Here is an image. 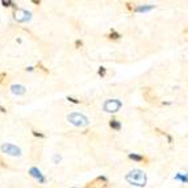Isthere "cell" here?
Here are the masks:
<instances>
[{"label": "cell", "instance_id": "cell-18", "mask_svg": "<svg viewBox=\"0 0 188 188\" xmlns=\"http://www.w3.org/2000/svg\"><path fill=\"white\" fill-rule=\"evenodd\" d=\"M82 46H83V42L80 41V40L75 41V47H76V49H79V47H82Z\"/></svg>", "mask_w": 188, "mask_h": 188}, {"label": "cell", "instance_id": "cell-24", "mask_svg": "<svg viewBox=\"0 0 188 188\" xmlns=\"http://www.w3.org/2000/svg\"><path fill=\"white\" fill-rule=\"evenodd\" d=\"M0 111H1L3 113H5V112H7V111H5V108H4V107H0Z\"/></svg>", "mask_w": 188, "mask_h": 188}, {"label": "cell", "instance_id": "cell-23", "mask_svg": "<svg viewBox=\"0 0 188 188\" xmlns=\"http://www.w3.org/2000/svg\"><path fill=\"white\" fill-rule=\"evenodd\" d=\"M0 166H1V167H7V164L4 163V161L1 159V157H0Z\"/></svg>", "mask_w": 188, "mask_h": 188}, {"label": "cell", "instance_id": "cell-17", "mask_svg": "<svg viewBox=\"0 0 188 188\" xmlns=\"http://www.w3.org/2000/svg\"><path fill=\"white\" fill-rule=\"evenodd\" d=\"M67 100H69V102H71V103H74V104H79L80 103V100H76V99H74V97H67Z\"/></svg>", "mask_w": 188, "mask_h": 188}, {"label": "cell", "instance_id": "cell-22", "mask_svg": "<svg viewBox=\"0 0 188 188\" xmlns=\"http://www.w3.org/2000/svg\"><path fill=\"white\" fill-rule=\"evenodd\" d=\"M1 4L4 5V7H9V4H13V3H12V1H4V0H3Z\"/></svg>", "mask_w": 188, "mask_h": 188}, {"label": "cell", "instance_id": "cell-14", "mask_svg": "<svg viewBox=\"0 0 188 188\" xmlns=\"http://www.w3.org/2000/svg\"><path fill=\"white\" fill-rule=\"evenodd\" d=\"M157 132H159V133H161V134H163V136L166 137V138H167V141H168V144H171V142H172V137H171L170 134H167L166 132H162V130H159V129H157Z\"/></svg>", "mask_w": 188, "mask_h": 188}, {"label": "cell", "instance_id": "cell-1", "mask_svg": "<svg viewBox=\"0 0 188 188\" xmlns=\"http://www.w3.org/2000/svg\"><path fill=\"white\" fill-rule=\"evenodd\" d=\"M126 182L130 184H133V186H137V187H144L145 184H146V175H145L144 172H142L141 170H133L130 171L129 174H126L125 176Z\"/></svg>", "mask_w": 188, "mask_h": 188}, {"label": "cell", "instance_id": "cell-8", "mask_svg": "<svg viewBox=\"0 0 188 188\" xmlns=\"http://www.w3.org/2000/svg\"><path fill=\"white\" fill-rule=\"evenodd\" d=\"M129 158L133 159L136 162H147V158L144 155H139V154H136V153H130L129 154Z\"/></svg>", "mask_w": 188, "mask_h": 188}, {"label": "cell", "instance_id": "cell-5", "mask_svg": "<svg viewBox=\"0 0 188 188\" xmlns=\"http://www.w3.org/2000/svg\"><path fill=\"white\" fill-rule=\"evenodd\" d=\"M1 150L4 151V153L9 154V155H13V157H17L21 154V150L19 149L17 146H15V145L12 144H3L1 145Z\"/></svg>", "mask_w": 188, "mask_h": 188}, {"label": "cell", "instance_id": "cell-15", "mask_svg": "<svg viewBox=\"0 0 188 188\" xmlns=\"http://www.w3.org/2000/svg\"><path fill=\"white\" fill-rule=\"evenodd\" d=\"M37 67H38V69H40V70H42V71H44L45 74H49V70H47L46 67H45V66H44V64H42L41 62H38V63H37Z\"/></svg>", "mask_w": 188, "mask_h": 188}, {"label": "cell", "instance_id": "cell-3", "mask_svg": "<svg viewBox=\"0 0 188 188\" xmlns=\"http://www.w3.org/2000/svg\"><path fill=\"white\" fill-rule=\"evenodd\" d=\"M121 102H119V100L116 99H112V100H107L104 103V111L105 112H109V113H114V112H117L120 108H121Z\"/></svg>", "mask_w": 188, "mask_h": 188}, {"label": "cell", "instance_id": "cell-6", "mask_svg": "<svg viewBox=\"0 0 188 188\" xmlns=\"http://www.w3.org/2000/svg\"><path fill=\"white\" fill-rule=\"evenodd\" d=\"M142 95H144V97L146 99V102L151 103V104H154V103H157V96L154 95L153 89L151 88H144V91H142Z\"/></svg>", "mask_w": 188, "mask_h": 188}, {"label": "cell", "instance_id": "cell-25", "mask_svg": "<svg viewBox=\"0 0 188 188\" xmlns=\"http://www.w3.org/2000/svg\"><path fill=\"white\" fill-rule=\"evenodd\" d=\"M184 33H187V34H188V28H187V29H184Z\"/></svg>", "mask_w": 188, "mask_h": 188}, {"label": "cell", "instance_id": "cell-2", "mask_svg": "<svg viewBox=\"0 0 188 188\" xmlns=\"http://www.w3.org/2000/svg\"><path fill=\"white\" fill-rule=\"evenodd\" d=\"M67 120H69L71 124H74L75 126H86L88 125V119L86 116L80 113H71L67 116Z\"/></svg>", "mask_w": 188, "mask_h": 188}, {"label": "cell", "instance_id": "cell-9", "mask_svg": "<svg viewBox=\"0 0 188 188\" xmlns=\"http://www.w3.org/2000/svg\"><path fill=\"white\" fill-rule=\"evenodd\" d=\"M11 89H12V92L16 95H24L25 91H26V88H25L24 86H16V84L11 87Z\"/></svg>", "mask_w": 188, "mask_h": 188}, {"label": "cell", "instance_id": "cell-10", "mask_svg": "<svg viewBox=\"0 0 188 188\" xmlns=\"http://www.w3.org/2000/svg\"><path fill=\"white\" fill-rule=\"evenodd\" d=\"M154 8V5H138L134 8V12H147Z\"/></svg>", "mask_w": 188, "mask_h": 188}, {"label": "cell", "instance_id": "cell-11", "mask_svg": "<svg viewBox=\"0 0 188 188\" xmlns=\"http://www.w3.org/2000/svg\"><path fill=\"white\" fill-rule=\"evenodd\" d=\"M107 37H108L109 40H119V38L121 37V34H120L119 32H116L114 29H112V30H111V33H109V34L107 36Z\"/></svg>", "mask_w": 188, "mask_h": 188}, {"label": "cell", "instance_id": "cell-13", "mask_svg": "<svg viewBox=\"0 0 188 188\" xmlns=\"http://www.w3.org/2000/svg\"><path fill=\"white\" fill-rule=\"evenodd\" d=\"M175 179H176V180H182V182H184V183H188V176H183L182 174H178V175L175 176Z\"/></svg>", "mask_w": 188, "mask_h": 188}, {"label": "cell", "instance_id": "cell-21", "mask_svg": "<svg viewBox=\"0 0 188 188\" xmlns=\"http://www.w3.org/2000/svg\"><path fill=\"white\" fill-rule=\"evenodd\" d=\"M5 78H7V74H5V72H1V74H0V83H4Z\"/></svg>", "mask_w": 188, "mask_h": 188}, {"label": "cell", "instance_id": "cell-7", "mask_svg": "<svg viewBox=\"0 0 188 188\" xmlns=\"http://www.w3.org/2000/svg\"><path fill=\"white\" fill-rule=\"evenodd\" d=\"M15 19L17 20L19 22H24V21H28L30 19V12H28V11H22V9H19L17 12H16V16Z\"/></svg>", "mask_w": 188, "mask_h": 188}, {"label": "cell", "instance_id": "cell-20", "mask_svg": "<svg viewBox=\"0 0 188 188\" xmlns=\"http://www.w3.org/2000/svg\"><path fill=\"white\" fill-rule=\"evenodd\" d=\"M33 136H36V137H40V138H44V137H45V134H42V133H38V132L33 130Z\"/></svg>", "mask_w": 188, "mask_h": 188}, {"label": "cell", "instance_id": "cell-19", "mask_svg": "<svg viewBox=\"0 0 188 188\" xmlns=\"http://www.w3.org/2000/svg\"><path fill=\"white\" fill-rule=\"evenodd\" d=\"M125 5H126V9H128V11H134L133 4H132V3H125Z\"/></svg>", "mask_w": 188, "mask_h": 188}, {"label": "cell", "instance_id": "cell-4", "mask_svg": "<svg viewBox=\"0 0 188 188\" xmlns=\"http://www.w3.org/2000/svg\"><path fill=\"white\" fill-rule=\"evenodd\" d=\"M107 178L105 176H99V178H96L95 180L89 182V183L86 184V188H104L107 187Z\"/></svg>", "mask_w": 188, "mask_h": 188}, {"label": "cell", "instance_id": "cell-16", "mask_svg": "<svg viewBox=\"0 0 188 188\" xmlns=\"http://www.w3.org/2000/svg\"><path fill=\"white\" fill-rule=\"evenodd\" d=\"M105 71H107L105 67H99V71H97V74H99L100 76H104V75H105Z\"/></svg>", "mask_w": 188, "mask_h": 188}, {"label": "cell", "instance_id": "cell-12", "mask_svg": "<svg viewBox=\"0 0 188 188\" xmlns=\"http://www.w3.org/2000/svg\"><path fill=\"white\" fill-rule=\"evenodd\" d=\"M109 126H111L112 129H114V130H120V129H121V124H120V121H117V120H111V121H109Z\"/></svg>", "mask_w": 188, "mask_h": 188}]
</instances>
